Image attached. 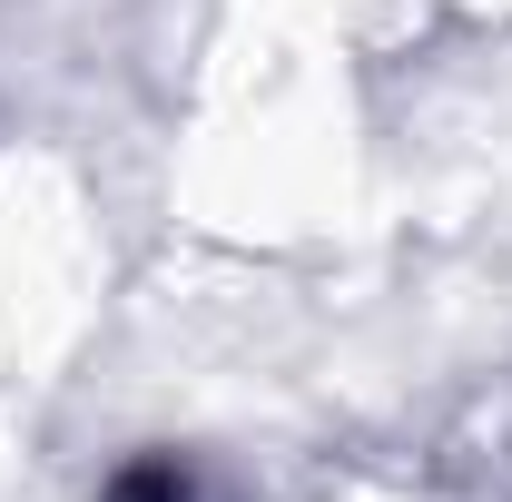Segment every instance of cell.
I'll return each instance as SVG.
<instances>
[{
	"label": "cell",
	"instance_id": "obj_1",
	"mask_svg": "<svg viewBox=\"0 0 512 502\" xmlns=\"http://www.w3.org/2000/svg\"><path fill=\"white\" fill-rule=\"evenodd\" d=\"M99 502H217V483H207L197 463H178V453H138Z\"/></svg>",
	"mask_w": 512,
	"mask_h": 502
}]
</instances>
